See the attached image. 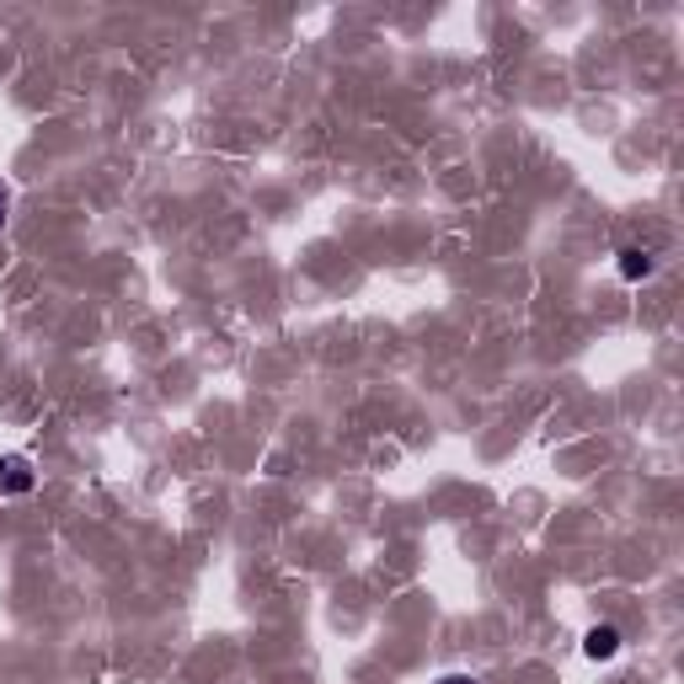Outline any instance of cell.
Here are the masks:
<instances>
[{
    "instance_id": "2",
    "label": "cell",
    "mask_w": 684,
    "mask_h": 684,
    "mask_svg": "<svg viewBox=\"0 0 684 684\" xmlns=\"http://www.w3.org/2000/svg\"><path fill=\"white\" fill-rule=\"evenodd\" d=\"M583 652H588L594 663H609V658L620 652V631H615V626H594V631L583 637Z\"/></svg>"
},
{
    "instance_id": "5",
    "label": "cell",
    "mask_w": 684,
    "mask_h": 684,
    "mask_svg": "<svg viewBox=\"0 0 684 684\" xmlns=\"http://www.w3.org/2000/svg\"><path fill=\"white\" fill-rule=\"evenodd\" d=\"M439 684H476V680H466V674H449V680H439Z\"/></svg>"
},
{
    "instance_id": "3",
    "label": "cell",
    "mask_w": 684,
    "mask_h": 684,
    "mask_svg": "<svg viewBox=\"0 0 684 684\" xmlns=\"http://www.w3.org/2000/svg\"><path fill=\"white\" fill-rule=\"evenodd\" d=\"M647 273H652V257H647V251H637V246H626V251H620V279H647Z\"/></svg>"
},
{
    "instance_id": "1",
    "label": "cell",
    "mask_w": 684,
    "mask_h": 684,
    "mask_svg": "<svg viewBox=\"0 0 684 684\" xmlns=\"http://www.w3.org/2000/svg\"><path fill=\"white\" fill-rule=\"evenodd\" d=\"M33 460L27 455H0V497H22V492H33Z\"/></svg>"
},
{
    "instance_id": "4",
    "label": "cell",
    "mask_w": 684,
    "mask_h": 684,
    "mask_svg": "<svg viewBox=\"0 0 684 684\" xmlns=\"http://www.w3.org/2000/svg\"><path fill=\"white\" fill-rule=\"evenodd\" d=\"M5 209H11V188L0 182V225H5Z\"/></svg>"
}]
</instances>
